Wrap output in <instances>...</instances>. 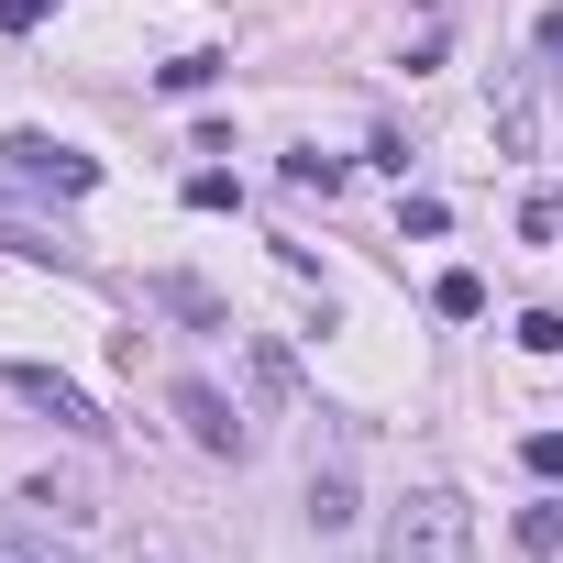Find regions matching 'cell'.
Listing matches in <instances>:
<instances>
[{
	"instance_id": "6",
	"label": "cell",
	"mask_w": 563,
	"mask_h": 563,
	"mask_svg": "<svg viewBox=\"0 0 563 563\" xmlns=\"http://www.w3.org/2000/svg\"><path fill=\"white\" fill-rule=\"evenodd\" d=\"M519 552H563V508H552V497L519 508Z\"/></svg>"
},
{
	"instance_id": "10",
	"label": "cell",
	"mask_w": 563,
	"mask_h": 563,
	"mask_svg": "<svg viewBox=\"0 0 563 563\" xmlns=\"http://www.w3.org/2000/svg\"><path fill=\"white\" fill-rule=\"evenodd\" d=\"M288 188H321V199H332V188H343V166H332V155H288Z\"/></svg>"
},
{
	"instance_id": "2",
	"label": "cell",
	"mask_w": 563,
	"mask_h": 563,
	"mask_svg": "<svg viewBox=\"0 0 563 563\" xmlns=\"http://www.w3.org/2000/svg\"><path fill=\"white\" fill-rule=\"evenodd\" d=\"M0 166H12L23 188H56V199H89V188H100V155L45 144V133H12V144H0Z\"/></svg>"
},
{
	"instance_id": "14",
	"label": "cell",
	"mask_w": 563,
	"mask_h": 563,
	"mask_svg": "<svg viewBox=\"0 0 563 563\" xmlns=\"http://www.w3.org/2000/svg\"><path fill=\"white\" fill-rule=\"evenodd\" d=\"M34 23H56V0H0V34H34Z\"/></svg>"
},
{
	"instance_id": "1",
	"label": "cell",
	"mask_w": 563,
	"mask_h": 563,
	"mask_svg": "<svg viewBox=\"0 0 563 563\" xmlns=\"http://www.w3.org/2000/svg\"><path fill=\"white\" fill-rule=\"evenodd\" d=\"M464 497H442V486H420L409 508H398V530H387V563H464Z\"/></svg>"
},
{
	"instance_id": "12",
	"label": "cell",
	"mask_w": 563,
	"mask_h": 563,
	"mask_svg": "<svg viewBox=\"0 0 563 563\" xmlns=\"http://www.w3.org/2000/svg\"><path fill=\"white\" fill-rule=\"evenodd\" d=\"M519 232H530V243H552V232H563V188H541V199L519 210Z\"/></svg>"
},
{
	"instance_id": "3",
	"label": "cell",
	"mask_w": 563,
	"mask_h": 563,
	"mask_svg": "<svg viewBox=\"0 0 563 563\" xmlns=\"http://www.w3.org/2000/svg\"><path fill=\"white\" fill-rule=\"evenodd\" d=\"M0 376H12V387H23V398H34V409H45L56 431H78V442H100V431H111V420H100V409H89V398H78L67 376H45V365H0Z\"/></svg>"
},
{
	"instance_id": "9",
	"label": "cell",
	"mask_w": 563,
	"mask_h": 563,
	"mask_svg": "<svg viewBox=\"0 0 563 563\" xmlns=\"http://www.w3.org/2000/svg\"><path fill=\"white\" fill-rule=\"evenodd\" d=\"M155 78H166V89L188 100V89H210V78H221V56H177V67H155Z\"/></svg>"
},
{
	"instance_id": "13",
	"label": "cell",
	"mask_w": 563,
	"mask_h": 563,
	"mask_svg": "<svg viewBox=\"0 0 563 563\" xmlns=\"http://www.w3.org/2000/svg\"><path fill=\"white\" fill-rule=\"evenodd\" d=\"M519 464H530V475H563V431H530V442H519Z\"/></svg>"
},
{
	"instance_id": "5",
	"label": "cell",
	"mask_w": 563,
	"mask_h": 563,
	"mask_svg": "<svg viewBox=\"0 0 563 563\" xmlns=\"http://www.w3.org/2000/svg\"><path fill=\"white\" fill-rule=\"evenodd\" d=\"M431 310H442V321H475V310H486V276H464V265H453L442 288H431Z\"/></svg>"
},
{
	"instance_id": "15",
	"label": "cell",
	"mask_w": 563,
	"mask_h": 563,
	"mask_svg": "<svg viewBox=\"0 0 563 563\" xmlns=\"http://www.w3.org/2000/svg\"><path fill=\"white\" fill-rule=\"evenodd\" d=\"M541 56H563V12H541Z\"/></svg>"
},
{
	"instance_id": "11",
	"label": "cell",
	"mask_w": 563,
	"mask_h": 563,
	"mask_svg": "<svg viewBox=\"0 0 563 563\" xmlns=\"http://www.w3.org/2000/svg\"><path fill=\"white\" fill-rule=\"evenodd\" d=\"M232 199H243V188H232L221 166H199V177H188V210H232Z\"/></svg>"
},
{
	"instance_id": "4",
	"label": "cell",
	"mask_w": 563,
	"mask_h": 563,
	"mask_svg": "<svg viewBox=\"0 0 563 563\" xmlns=\"http://www.w3.org/2000/svg\"><path fill=\"white\" fill-rule=\"evenodd\" d=\"M177 420H188V442H199V453H243V409H232L221 387H199V376H188V387H177Z\"/></svg>"
},
{
	"instance_id": "7",
	"label": "cell",
	"mask_w": 563,
	"mask_h": 563,
	"mask_svg": "<svg viewBox=\"0 0 563 563\" xmlns=\"http://www.w3.org/2000/svg\"><path fill=\"white\" fill-rule=\"evenodd\" d=\"M519 354H563V310H519Z\"/></svg>"
},
{
	"instance_id": "8",
	"label": "cell",
	"mask_w": 563,
	"mask_h": 563,
	"mask_svg": "<svg viewBox=\"0 0 563 563\" xmlns=\"http://www.w3.org/2000/svg\"><path fill=\"white\" fill-rule=\"evenodd\" d=\"M310 519H321V530H343V519H354V486H343V475H321V486H310Z\"/></svg>"
}]
</instances>
